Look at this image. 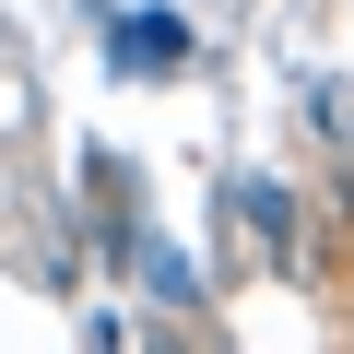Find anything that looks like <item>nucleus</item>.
I'll return each instance as SVG.
<instances>
[{
  "mask_svg": "<svg viewBox=\"0 0 354 354\" xmlns=\"http://www.w3.org/2000/svg\"><path fill=\"white\" fill-rule=\"evenodd\" d=\"M106 48H118L130 71H177V59H189V24H177V12H118Z\"/></svg>",
  "mask_w": 354,
  "mask_h": 354,
  "instance_id": "obj_1",
  "label": "nucleus"
}]
</instances>
